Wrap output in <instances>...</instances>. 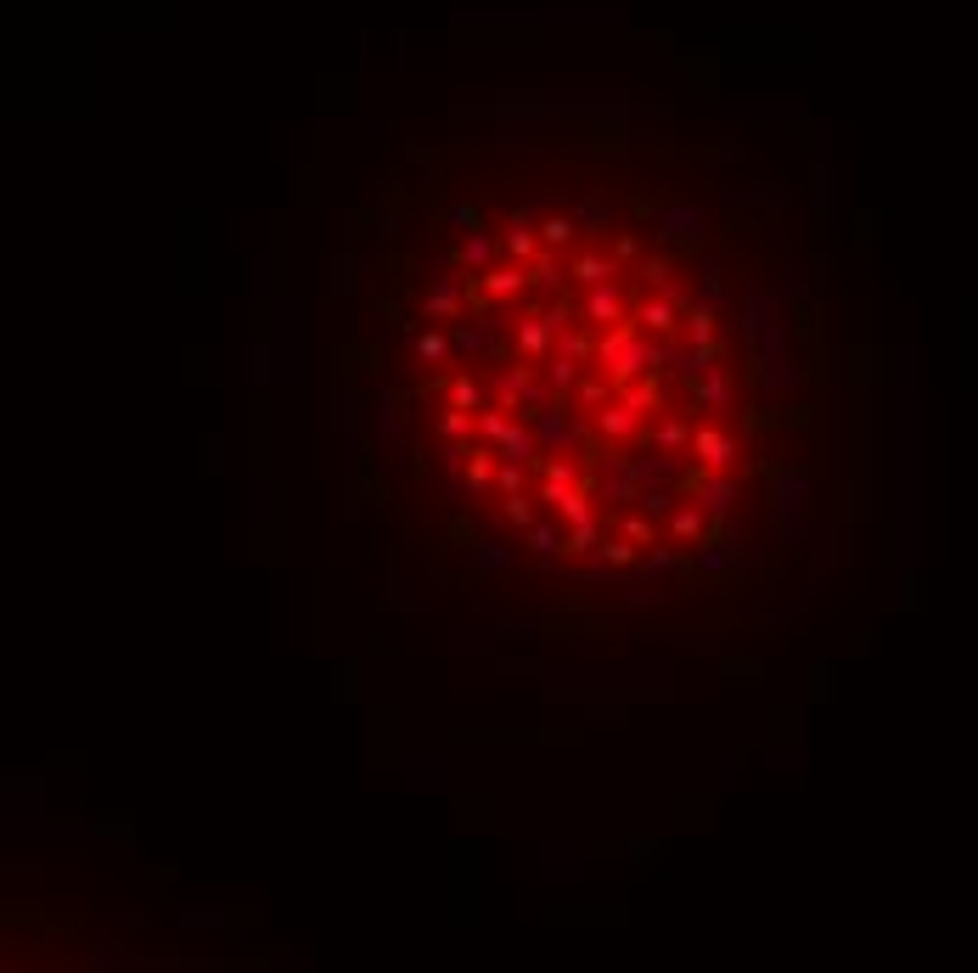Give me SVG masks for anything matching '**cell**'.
Instances as JSON below:
<instances>
[{"label": "cell", "instance_id": "obj_1", "mask_svg": "<svg viewBox=\"0 0 978 973\" xmlns=\"http://www.w3.org/2000/svg\"><path fill=\"white\" fill-rule=\"evenodd\" d=\"M596 367L614 378L619 389L647 378L652 372V338L636 327V321H619V327H602L596 332Z\"/></svg>", "mask_w": 978, "mask_h": 973}, {"label": "cell", "instance_id": "obj_2", "mask_svg": "<svg viewBox=\"0 0 978 973\" xmlns=\"http://www.w3.org/2000/svg\"><path fill=\"white\" fill-rule=\"evenodd\" d=\"M568 411H574V400H552V405L534 416V434H540V451H545V456H580V451L596 440V434H591V416L574 422Z\"/></svg>", "mask_w": 978, "mask_h": 973}, {"label": "cell", "instance_id": "obj_3", "mask_svg": "<svg viewBox=\"0 0 978 973\" xmlns=\"http://www.w3.org/2000/svg\"><path fill=\"white\" fill-rule=\"evenodd\" d=\"M692 462L703 467V473H737V462H743V440H737V429L731 422H698L692 429Z\"/></svg>", "mask_w": 978, "mask_h": 973}, {"label": "cell", "instance_id": "obj_4", "mask_svg": "<svg viewBox=\"0 0 978 973\" xmlns=\"http://www.w3.org/2000/svg\"><path fill=\"white\" fill-rule=\"evenodd\" d=\"M703 416H737V378H731V367H709L703 378H687V416L698 422Z\"/></svg>", "mask_w": 978, "mask_h": 973}, {"label": "cell", "instance_id": "obj_5", "mask_svg": "<svg viewBox=\"0 0 978 973\" xmlns=\"http://www.w3.org/2000/svg\"><path fill=\"white\" fill-rule=\"evenodd\" d=\"M580 321H585L591 332L630 321V298L619 293V282H596V287H585V298H580Z\"/></svg>", "mask_w": 978, "mask_h": 973}, {"label": "cell", "instance_id": "obj_6", "mask_svg": "<svg viewBox=\"0 0 978 973\" xmlns=\"http://www.w3.org/2000/svg\"><path fill=\"white\" fill-rule=\"evenodd\" d=\"M630 321H636L647 338H681L687 310H681L676 298H663V293H647L641 304H630Z\"/></svg>", "mask_w": 978, "mask_h": 973}, {"label": "cell", "instance_id": "obj_7", "mask_svg": "<svg viewBox=\"0 0 978 973\" xmlns=\"http://www.w3.org/2000/svg\"><path fill=\"white\" fill-rule=\"evenodd\" d=\"M534 383H540V360H523V355H512L507 367H501L496 378H489V400H496V405H512V411H518V405L534 394Z\"/></svg>", "mask_w": 978, "mask_h": 973}, {"label": "cell", "instance_id": "obj_8", "mask_svg": "<svg viewBox=\"0 0 978 973\" xmlns=\"http://www.w3.org/2000/svg\"><path fill=\"white\" fill-rule=\"evenodd\" d=\"M512 349L523 355V360H545L557 349V332H552V321L540 316V304L529 298L523 310H518V321H512Z\"/></svg>", "mask_w": 978, "mask_h": 973}, {"label": "cell", "instance_id": "obj_9", "mask_svg": "<svg viewBox=\"0 0 978 973\" xmlns=\"http://www.w3.org/2000/svg\"><path fill=\"white\" fill-rule=\"evenodd\" d=\"M641 429H647V416H641L636 405H625V400L591 411V434H596L602 445H630V440H641Z\"/></svg>", "mask_w": 978, "mask_h": 973}, {"label": "cell", "instance_id": "obj_10", "mask_svg": "<svg viewBox=\"0 0 978 973\" xmlns=\"http://www.w3.org/2000/svg\"><path fill=\"white\" fill-rule=\"evenodd\" d=\"M529 287H534V282H529V265H518V260H507V265L496 260V265H489V271L478 276L483 304H523V298H529Z\"/></svg>", "mask_w": 978, "mask_h": 973}, {"label": "cell", "instance_id": "obj_11", "mask_svg": "<svg viewBox=\"0 0 978 973\" xmlns=\"http://www.w3.org/2000/svg\"><path fill=\"white\" fill-rule=\"evenodd\" d=\"M619 254H607V248H596V242H580V248L568 254V282L574 287H596V282H619Z\"/></svg>", "mask_w": 978, "mask_h": 973}, {"label": "cell", "instance_id": "obj_12", "mask_svg": "<svg viewBox=\"0 0 978 973\" xmlns=\"http://www.w3.org/2000/svg\"><path fill=\"white\" fill-rule=\"evenodd\" d=\"M692 429H698V422H692L687 411L658 416L652 429H641V445H647V451H658V456H692Z\"/></svg>", "mask_w": 978, "mask_h": 973}, {"label": "cell", "instance_id": "obj_13", "mask_svg": "<svg viewBox=\"0 0 978 973\" xmlns=\"http://www.w3.org/2000/svg\"><path fill=\"white\" fill-rule=\"evenodd\" d=\"M585 367L591 360L585 355H568V349H552L540 360V378H545V389H552L557 400H574V389H580V378H585Z\"/></svg>", "mask_w": 978, "mask_h": 973}, {"label": "cell", "instance_id": "obj_14", "mask_svg": "<svg viewBox=\"0 0 978 973\" xmlns=\"http://www.w3.org/2000/svg\"><path fill=\"white\" fill-rule=\"evenodd\" d=\"M563 276H568V265H563V254L557 248H540L534 260H529V298L534 304H552V298H563Z\"/></svg>", "mask_w": 978, "mask_h": 973}, {"label": "cell", "instance_id": "obj_15", "mask_svg": "<svg viewBox=\"0 0 978 973\" xmlns=\"http://www.w3.org/2000/svg\"><path fill=\"white\" fill-rule=\"evenodd\" d=\"M574 220H580V231H585V242H602L607 231L619 225V203L607 198V192H585L580 203H574Z\"/></svg>", "mask_w": 978, "mask_h": 973}, {"label": "cell", "instance_id": "obj_16", "mask_svg": "<svg viewBox=\"0 0 978 973\" xmlns=\"http://www.w3.org/2000/svg\"><path fill=\"white\" fill-rule=\"evenodd\" d=\"M663 535H669V540H681V546H703V540L714 535V518H709V512H703V507L687 496L676 512L663 518Z\"/></svg>", "mask_w": 978, "mask_h": 973}, {"label": "cell", "instance_id": "obj_17", "mask_svg": "<svg viewBox=\"0 0 978 973\" xmlns=\"http://www.w3.org/2000/svg\"><path fill=\"white\" fill-rule=\"evenodd\" d=\"M496 254H501V236H489L483 225H472V231H461V248H456V260H450V265H461V271L483 276L489 265H496Z\"/></svg>", "mask_w": 978, "mask_h": 973}, {"label": "cell", "instance_id": "obj_18", "mask_svg": "<svg viewBox=\"0 0 978 973\" xmlns=\"http://www.w3.org/2000/svg\"><path fill=\"white\" fill-rule=\"evenodd\" d=\"M614 400H619V383H614V378H607V372L596 367V360H591L585 378H580V389H574V411H580V416H591V411L614 405Z\"/></svg>", "mask_w": 978, "mask_h": 973}, {"label": "cell", "instance_id": "obj_19", "mask_svg": "<svg viewBox=\"0 0 978 973\" xmlns=\"http://www.w3.org/2000/svg\"><path fill=\"white\" fill-rule=\"evenodd\" d=\"M523 535H529V552H534L540 563L568 558V523H563V518H557V523H552V518H534Z\"/></svg>", "mask_w": 978, "mask_h": 973}, {"label": "cell", "instance_id": "obj_20", "mask_svg": "<svg viewBox=\"0 0 978 973\" xmlns=\"http://www.w3.org/2000/svg\"><path fill=\"white\" fill-rule=\"evenodd\" d=\"M496 473H501V451L496 445H483V440H472V451H467V490L472 496H483V490H496Z\"/></svg>", "mask_w": 978, "mask_h": 973}, {"label": "cell", "instance_id": "obj_21", "mask_svg": "<svg viewBox=\"0 0 978 973\" xmlns=\"http://www.w3.org/2000/svg\"><path fill=\"white\" fill-rule=\"evenodd\" d=\"M641 569L663 574V580H681V574H692V552H681V540H658L641 552Z\"/></svg>", "mask_w": 978, "mask_h": 973}, {"label": "cell", "instance_id": "obj_22", "mask_svg": "<svg viewBox=\"0 0 978 973\" xmlns=\"http://www.w3.org/2000/svg\"><path fill=\"white\" fill-rule=\"evenodd\" d=\"M652 231L663 242H703V214L698 209H658L652 214Z\"/></svg>", "mask_w": 978, "mask_h": 973}, {"label": "cell", "instance_id": "obj_23", "mask_svg": "<svg viewBox=\"0 0 978 973\" xmlns=\"http://www.w3.org/2000/svg\"><path fill=\"white\" fill-rule=\"evenodd\" d=\"M580 242H585V231H580L574 209H563V214H540V248H557V254L568 248V254H574Z\"/></svg>", "mask_w": 978, "mask_h": 973}, {"label": "cell", "instance_id": "obj_24", "mask_svg": "<svg viewBox=\"0 0 978 973\" xmlns=\"http://www.w3.org/2000/svg\"><path fill=\"white\" fill-rule=\"evenodd\" d=\"M687 343H720V304L709 298H692L687 304V327H681Z\"/></svg>", "mask_w": 978, "mask_h": 973}, {"label": "cell", "instance_id": "obj_25", "mask_svg": "<svg viewBox=\"0 0 978 973\" xmlns=\"http://www.w3.org/2000/svg\"><path fill=\"white\" fill-rule=\"evenodd\" d=\"M805 496H810V478H805V473H782V478H776V512H782V523L793 518V529H799Z\"/></svg>", "mask_w": 978, "mask_h": 973}, {"label": "cell", "instance_id": "obj_26", "mask_svg": "<svg viewBox=\"0 0 978 973\" xmlns=\"http://www.w3.org/2000/svg\"><path fill=\"white\" fill-rule=\"evenodd\" d=\"M411 355L422 360V367H450V327H422L416 338H411Z\"/></svg>", "mask_w": 978, "mask_h": 973}, {"label": "cell", "instance_id": "obj_27", "mask_svg": "<svg viewBox=\"0 0 978 973\" xmlns=\"http://www.w3.org/2000/svg\"><path fill=\"white\" fill-rule=\"evenodd\" d=\"M619 400H625V405H636L641 416H658V411H663V372H647V378L625 383V389H619Z\"/></svg>", "mask_w": 978, "mask_h": 973}, {"label": "cell", "instance_id": "obj_28", "mask_svg": "<svg viewBox=\"0 0 978 973\" xmlns=\"http://www.w3.org/2000/svg\"><path fill=\"white\" fill-rule=\"evenodd\" d=\"M641 558V546L636 540H625V535H607L602 546H596V558H591V574H607V569H630Z\"/></svg>", "mask_w": 978, "mask_h": 973}, {"label": "cell", "instance_id": "obj_29", "mask_svg": "<svg viewBox=\"0 0 978 973\" xmlns=\"http://www.w3.org/2000/svg\"><path fill=\"white\" fill-rule=\"evenodd\" d=\"M467 558H472V574H489V580L512 574V552H507V546H496V540H472Z\"/></svg>", "mask_w": 978, "mask_h": 973}, {"label": "cell", "instance_id": "obj_30", "mask_svg": "<svg viewBox=\"0 0 978 973\" xmlns=\"http://www.w3.org/2000/svg\"><path fill=\"white\" fill-rule=\"evenodd\" d=\"M681 501H687L681 484H641V496H636V507H641V512H652L658 523H663L669 512H676Z\"/></svg>", "mask_w": 978, "mask_h": 973}, {"label": "cell", "instance_id": "obj_31", "mask_svg": "<svg viewBox=\"0 0 978 973\" xmlns=\"http://www.w3.org/2000/svg\"><path fill=\"white\" fill-rule=\"evenodd\" d=\"M445 405H461V411H483L489 405V383H478L472 372H456L445 383Z\"/></svg>", "mask_w": 978, "mask_h": 973}, {"label": "cell", "instance_id": "obj_32", "mask_svg": "<svg viewBox=\"0 0 978 973\" xmlns=\"http://www.w3.org/2000/svg\"><path fill=\"white\" fill-rule=\"evenodd\" d=\"M534 473H540L545 484H591L580 456H540V462H534Z\"/></svg>", "mask_w": 978, "mask_h": 973}, {"label": "cell", "instance_id": "obj_33", "mask_svg": "<svg viewBox=\"0 0 978 973\" xmlns=\"http://www.w3.org/2000/svg\"><path fill=\"white\" fill-rule=\"evenodd\" d=\"M434 429H439V440H478V411L445 405V411L434 416Z\"/></svg>", "mask_w": 978, "mask_h": 973}, {"label": "cell", "instance_id": "obj_34", "mask_svg": "<svg viewBox=\"0 0 978 973\" xmlns=\"http://www.w3.org/2000/svg\"><path fill=\"white\" fill-rule=\"evenodd\" d=\"M658 529H663V523H658L652 512H641V507H630V512L619 518V535H625V540H636L641 552H647V546H658Z\"/></svg>", "mask_w": 978, "mask_h": 973}, {"label": "cell", "instance_id": "obj_35", "mask_svg": "<svg viewBox=\"0 0 978 973\" xmlns=\"http://www.w3.org/2000/svg\"><path fill=\"white\" fill-rule=\"evenodd\" d=\"M450 349L472 360V355H489L496 343H489V327H456V321H450Z\"/></svg>", "mask_w": 978, "mask_h": 973}, {"label": "cell", "instance_id": "obj_36", "mask_svg": "<svg viewBox=\"0 0 978 973\" xmlns=\"http://www.w3.org/2000/svg\"><path fill=\"white\" fill-rule=\"evenodd\" d=\"M501 518L512 523V529H529L540 512H534V490H512V496H501Z\"/></svg>", "mask_w": 978, "mask_h": 973}, {"label": "cell", "instance_id": "obj_37", "mask_svg": "<svg viewBox=\"0 0 978 973\" xmlns=\"http://www.w3.org/2000/svg\"><path fill=\"white\" fill-rule=\"evenodd\" d=\"M496 490H501V496H512V490H529V462H507V456H501Z\"/></svg>", "mask_w": 978, "mask_h": 973}, {"label": "cell", "instance_id": "obj_38", "mask_svg": "<svg viewBox=\"0 0 978 973\" xmlns=\"http://www.w3.org/2000/svg\"><path fill=\"white\" fill-rule=\"evenodd\" d=\"M596 546H602V523L568 529V558H596Z\"/></svg>", "mask_w": 978, "mask_h": 973}, {"label": "cell", "instance_id": "obj_39", "mask_svg": "<svg viewBox=\"0 0 978 973\" xmlns=\"http://www.w3.org/2000/svg\"><path fill=\"white\" fill-rule=\"evenodd\" d=\"M669 276H676V260H669V254H647V260H641V282H647V287H663Z\"/></svg>", "mask_w": 978, "mask_h": 973}, {"label": "cell", "instance_id": "obj_40", "mask_svg": "<svg viewBox=\"0 0 978 973\" xmlns=\"http://www.w3.org/2000/svg\"><path fill=\"white\" fill-rule=\"evenodd\" d=\"M614 254H619V265H641L647 254H641V231H619L614 236Z\"/></svg>", "mask_w": 978, "mask_h": 973}, {"label": "cell", "instance_id": "obj_41", "mask_svg": "<svg viewBox=\"0 0 978 973\" xmlns=\"http://www.w3.org/2000/svg\"><path fill=\"white\" fill-rule=\"evenodd\" d=\"M445 220H450V225H456V231H472V225H483V220H478V209H472V203H450V209H445Z\"/></svg>", "mask_w": 978, "mask_h": 973}, {"label": "cell", "instance_id": "obj_42", "mask_svg": "<svg viewBox=\"0 0 978 973\" xmlns=\"http://www.w3.org/2000/svg\"><path fill=\"white\" fill-rule=\"evenodd\" d=\"M378 411H383V434H389V440H400V429H405V422H400V400H394V394H383V405H378Z\"/></svg>", "mask_w": 978, "mask_h": 973}, {"label": "cell", "instance_id": "obj_43", "mask_svg": "<svg viewBox=\"0 0 978 973\" xmlns=\"http://www.w3.org/2000/svg\"><path fill=\"white\" fill-rule=\"evenodd\" d=\"M720 293H725V282H720V265H709V271H703V298H709V304H720Z\"/></svg>", "mask_w": 978, "mask_h": 973}]
</instances>
